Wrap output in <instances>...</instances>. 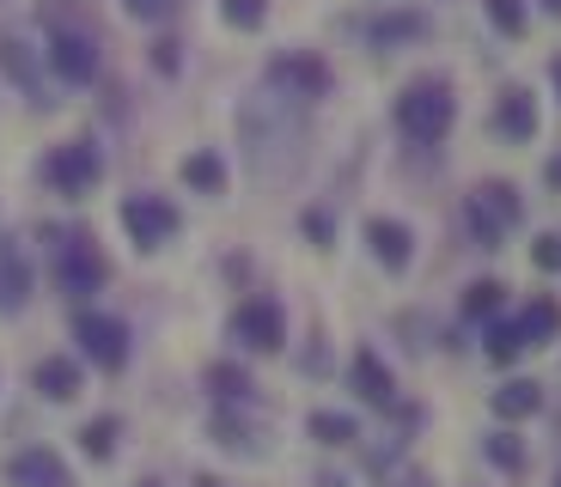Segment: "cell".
Instances as JSON below:
<instances>
[{"label":"cell","mask_w":561,"mask_h":487,"mask_svg":"<svg viewBox=\"0 0 561 487\" xmlns=\"http://www.w3.org/2000/svg\"><path fill=\"white\" fill-rule=\"evenodd\" d=\"M239 140H244V159H251V171L263 183H280L294 177L299 165H306V111H299L294 97L280 92H256L239 104Z\"/></svg>","instance_id":"cell-1"},{"label":"cell","mask_w":561,"mask_h":487,"mask_svg":"<svg viewBox=\"0 0 561 487\" xmlns=\"http://www.w3.org/2000/svg\"><path fill=\"white\" fill-rule=\"evenodd\" d=\"M49 275H56V287L68 292V299H92V292L111 280V263H104L99 237L68 225V232H49Z\"/></svg>","instance_id":"cell-2"},{"label":"cell","mask_w":561,"mask_h":487,"mask_svg":"<svg viewBox=\"0 0 561 487\" xmlns=\"http://www.w3.org/2000/svg\"><path fill=\"white\" fill-rule=\"evenodd\" d=\"M451 123H458V97H451L446 80H415V85H403V97H397V128H403L409 140H421V147H439V140L451 135Z\"/></svg>","instance_id":"cell-3"},{"label":"cell","mask_w":561,"mask_h":487,"mask_svg":"<svg viewBox=\"0 0 561 487\" xmlns=\"http://www.w3.org/2000/svg\"><path fill=\"white\" fill-rule=\"evenodd\" d=\"M99 177H104V153L92 147V140H68V147H56V153L43 159V183H49L56 195H68V201L92 195Z\"/></svg>","instance_id":"cell-4"},{"label":"cell","mask_w":561,"mask_h":487,"mask_svg":"<svg viewBox=\"0 0 561 487\" xmlns=\"http://www.w3.org/2000/svg\"><path fill=\"white\" fill-rule=\"evenodd\" d=\"M73 341H80V353L99 372H123L128 366V323L111 317V311H80L73 317Z\"/></svg>","instance_id":"cell-5"},{"label":"cell","mask_w":561,"mask_h":487,"mask_svg":"<svg viewBox=\"0 0 561 487\" xmlns=\"http://www.w3.org/2000/svg\"><path fill=\"white\" fill-rule=\"evenodd\" d=\"M232 341H239L244 353H280L287 348V311H280L268 292L244 299V305L232 311Z\"/></svg>","instance_id":"cell-6"},{"label":"cell","mask_w":561,"mask_h":487,"mask_svg":"<svg viewBox=\"0 0 561 487\" xmlns=\"http://www.w3.org/2000/svg\"><path fill=\"white\" fill-rule=\"evenodd\" d=\"M463 213H470V232H477V244H482V251H494L506 225H519L525 201H519V189H513V183H482V189L470 195V208H463Z\"/></svg>","instance_id":"cell-7"},{"label":"cell","mask_w":561,"mask_h":487,"mask_svg":"<svg viewBox=\"0 0 561 487\" xmlns=\"http://www.w3.org/2000/svg\"><path fill=\"white\" fill-rule=\"evenodd\" d=\"M183 225V213L171 208L165 195H128L123 201V232L135 237L140 251H159V244H171Z\"/></svg>","instance_id":"cell-8"},{"label":"cell","mask_w":561,"mask_h":487,"mask_svg":"<svg viewBox=\"0 0 561 487\" xmlns=\"http://www.w3.org/2000/svg\"><path fill=\"white\" fill-rule=\"evenodd\" d=\"M268 85H275L280 97H294V104H318V97L330 92V68H323V56L287 49V56L268 61Z\"/></svg>","instance_id":"cell-9"},{"label":"cell","mask_w":561,"mask_h":487,"mask_svg":"<svg viewBox=\"0 0 561 487\" xmlns=\"http://www.w3.org/2000/svg\"><path fill=\"white\" fill-rule=\"evenodd\" d=\"M49 68H56V80L68 85H92L99 80V43L85 37V31H49Z\"/></svg>","instance_id":"cell-10"},{"label":"cell","mask_w":561,"mask_h":487,"mask_svg":"<svg viewBox=\"0 0 561 487\" xmlns=\"http://www.w3.org/2000/svg\"><path fill=\"white\" fill-rule=\"evenodd\" d=\"M7 482L13 487H73V469L49 445H25L7 457Z\"/></svg>","instance_id":"cell-11"},{"label":"cell","mask_w":561,"mask_h":487,"mask_svg":"<svg viewBox=\"0 0 561 487\" xmlns=\"http://www.w3.org/2000/svg\"><path fill=\"white\" fill-rule=\"evenodd\" d=\"M348 384H354V396H360V403H373V408H391V403H397V378H391V366H385L373 348L354 353Z\"/></svg>","instance_id":"cell-12"},{"label":"cell","mask_w":561,"mask_h":487,"mask_svg":"<svg viewBox=\"0 0 561 487\" xmlns=\"http://www.w3.org/2000/svg\"><path fill=\"white\" fill-rule=\"evenodd\" d=\"M31 305V263L13 237H0V317H19Z\"/></svg>","instance_id":"cell-13"},{"label":"cell","mask_w":561,"mask_h":487,"mask_svg":"<svg viewBox=\"0 0 561 487\" xmlns=\"http://www.w3.org/2000/svg\"><path fill=\"white\" fill-rule=\"evenodd\" d=\"M31 384H37L43 403H73V396L85 390V372H80V360H68V353H49V360H37Z\"/></svg>","instance_id":"cell-14"},{"label":"cell","mask_w":561,"mask_h":487,"mask_svg":"<svg viewBox=\"0 0 561 487\" xmlns=\"http://www.w3.org/2000/svg\"><path fill=\"white\" fill-rule=\"evenodd\" d=\"M366 244H373V256H379L391 275H403L409 256H415V232H409L403 220H366Z\"/></svg>","instance_id":"cell-15"},{"label":"cell","mask_w":561,"mask_h":487,"mask_svg":"<svg viewBox=\"0 0 561 487\" xmlns=\"http://www.w3.org/2000/svg\"><path fill=\"white\" fill-rule=\"evenodd\" d=\"M494 135H506V140H531L537 135V104H531L525 85H506L501 92V104H494Z\"/></svg>","instance_id":"cell-16"},{"label":"cell","mask_w":561,"mask_h":487,"mask_svg":"<svg viewBox=\"0 0 561 487\" xmlns=\"http://www.w3.org/2000/svg\"><path fill=\"white\" fill-rule=\"evenodd\" d=\"M0 73H7L31 104H43V68H37V56H31L19 37H0Z\"/></svg>","instance_id":"cell-17"},{"label":"cell","mask_w":561,"mask_h":487,"mask_svg":"<svg viewBox=\"0 0 561 487\" xmlns=\"http://www.w3.org/2000/svg\"><path fill=\"white\" fill-rule=\"evenodd\" d=\"M202 384H208V396H214L220 408H232V403H251V396H256V378L244 372V366H232V360L208 366V372H202Z\"/></svg>","instance_id":"cell-18"},{"label":"cell","mask_w":561,"mask_h":487,"mask_svg":"<svg viewBox=\"0 0 561 487\" xmlns=\"http://www.w3.org/2000/svg\"><path fill=\"white\" fill-rule=\"evenodd\" d=\"M489 408H494L501 420H531L537 408H543V390H537V384H525V378H506V384L489 396Z\"/></svg>","instance_id":"cell-19"},{"label":"cell","mask_w":561,"mask_h":487,"mask_svg":"<svg viewBox=\"0 0 561 487\" xmlns=\"http://www.w3.org/2000/svg\"><path fill=\"white\" fill-rule=\"evenodd\" d=\"M366 37L379 43V49H397V43H415L427 37V13H379L366 25Z\"/></svg>","instance_id":"cell-20"},{"label":"cell","mask_w":561,"mask_h":487,"mask_svg":"<svg viewBox=\"0 0 561 487\" xmlns=\"http://www.w3.org/2000/svg\"><path fill=\"white\" fill-rule=\"evenodd\" d=\"M513 329H519L525 348H543L549 335L561 329V305H556V299H531V305H525V317L513 323Z\"/></svg>","instance_id":"cell-21"},{"label":"cell","mask_w":561,"mask_h":487,"mask_svg":"<svg viewBox=\"0 0 561 487\" xmlns=\"http://www.w3.org/2000/svg\"><path fill=\"white\" fill-rule=\"evenodd\" d=\"M208 439H214V445H226V451H244V457H251V451H263V445H256V427H251V420H239L232 408H214Z\"/></svg>","instance_id":"cell-22"},{"label":"cell","mask_w":561,"mask_h":487,"mask_svg":"<svg viewBox=\"0 0 561 487\" xmlns=\"http://www.w3.org/2000/svg\"><path fill=\"white\" fill-rule=\"evenodd\" d=\"M306 432L318 439V445L336 451V445H354V439H360V420H354V415H336V408H318V415L306 420Z\"/></svg>","instance_id":"cell-23"},{"label":"cell","mask_w":561,"mask_h":487,"mask_svg":"<svg viewBox=\"0 0 561 487\" xmlns=\"http://www.w3.org/2000/svg\"><path fill=\"white\" fill-rule=\"evenodd\" d=\"M116 439H123V420H116V415H99V420H85V427H80V451L92 463H111L116 457Z\"/></svg>","instance_id":"cell-24"},{"label":"cell","mask_w":561,"mask_h":487,"mask_svg":"<svg viewBox=\"0 0 561 487\" xmlns=\"http://www.w3.org/2000/svg\"><path fill=\"white\" fill-rule=\"evenodd\" d=\"M183 183H190L196 195H220V189H226L220 153H208V147H202V153H190V159H183Z\"/></svg>","instance_id":"cell-25"},{"label":"cell","mask_w":561,"mask_h":487,"mask_svg":"<svg viewBox=\"0 0 561 487\" xmlns=\"http://www.w3.org/2000/svg\"><path fill=\"white\" fill-rule=\"evenodd\" d=\"M482 457H489L494 469H506V475L525 469V445L513 439V432H489V439H482Z\"/></svg>","instance_id":"cell-26"},{"label":"cell","mask_w":561,"mask_h":487,"mask_svg":"<svg viewBox=\"0 0 561 487\" xmlns=\"http://www.w3.org/2000/svg\"><path fill=\"white\" fill-rule=\"evenodd\" d=\"M220 19H226L232 31H263L268 0H220Z\"/></svg>","instance_id":"cell-27"},{"label":"cell","mask_w":561,"mask_h":487,"mask_svg":"<svg viewBox=\"0 0 561 487\" xmlns=\"http://www.w3.org/2000/svg\"><path fill=\"white\" fill-rule=\"evenodd\" d=\"M501 280H477V287H463V317H494L501 311Z\"/></svg>","instance_id":"cell-28"},{"label":"cell","mask_w":561,"mask_h":487,"mask_svg":"<svg viewBox=\"0 0 561 487\" xmlns=\"http://www.w3.org/2000/svg\"><path fill=\"white\" fill-rule=\"evenodd\" d=\"M501 37H525V0H482Z\"/></svg>","instance_id":"cell-29"},{"label":"cell","mask_w":561,"mask_h":487,"mask_svg":"<svg viewBox=\"0 0 561 487\" xmlns=\"http://www.w3.org/2000/svg\"><path fill=\"white\" fill-rule=\"evenodd\" d=\"M519 353H525V341H519V329H513V323H501V329H489V360H494V366L519 360Z\"/></svg>","instance_id":"cell-30"},{"label":"cell","mask_w":561,"mask_h":487,"mask_svg":"<svg viewBox=\"0 0 561 487\" xmlns=\"http://www.w3.org/2000/svg\"><path fill=\"white\" fill-rule=\"evenodd\" d=\"M123 7H128V19H140V25H165L183 0H123Z\"/></svg>","instance_id":"cell-31"},{"label":"cell","mask_w":561,"mask_h":487,"mask_svg":"<svg viewBox=\"0 0 561 487\" xmlns=\"http://www.w3.org/2000/svg\"><path fill=\"white\" fill-rule=\"evenodd\" d=\"M531 263L543 268V275H556V268H561V237H537V244H531Z\"/></svg>","instance_id":"cell-32"},{"label":"cell","mask_w":561,"mask_h":487,"mask_svg":"<svg viewBox=\"0 0 561 487\" xmlns=\"http://www.w3.org/2000/svg\"><path fill=\"white\" fill-rule=\"evenodd\" d=\"M178 49H183L178 37H159V43H153V68H159V73H178V68H183Z\"/></svg>","instance_id":"cell-33"},{"label":"cell","mask_w":561,"mask_h":487,"mask_svg":"<svg viewBox=\"0 0 561 487\" xmlns=\"http://www.w3.org/2000/svg\"><path fill=\"white\" fill-rule=\"evenodd\" d=\"M306 237L318 244V251L330 244V237H336V225H330V213H323V208H311V213H306Z\"/></svg>","instance_id":"cell-34"},{"label":"cell","mask_w":561,"mask_h":487,"mask_svg":"<svg viewBox=\"0 0 561 487\" xmlns=\"http://www.w3.org/2000/svg\"><path fill=\"white\" fill-rule=\"evenodd\" d=\"M196 487H226V482H220V475H196Z\"/></svg>","instance_id":"cell-35"},{"label":"cell","mask_w":561,"mask_h":487,"mask_svg":"<svg viewBox=\"0 0 561 487\" xmlns=\"http://www.w3.org/2000/svg\"><path fill=\"white\" fill-rule=\"evenodd\" d=\"M549 183H561V159H549Z\"/></svg>","instance_id":"cell-36"},{"label":"cell","mask_w":561,"mask_h":487,"mask_svg":"<svg viewBox=\"0 0 561 487\" xmlns=\"http://www.w3.org/2000/svg\"><path fill=\"white\" fill-rule=\"evenodd\" d=\"M135 487H165V482H159V475H147V482H135Z\"/></svg>","instance_id":"cell-37"},{"label":"cell","mask_w":561,"mask_h":487,"mask_svg":"<svg viewBox=\"0 0 561 487\" xmlns=\"http://www.w3.org/2000/svg\"><path fill=\"white\" fill-rule=\"evenodd\" d=\"M543 7H549V13H556V19H561V0H543Z\"/></svg>","instance_id":"cell-38"},{"label":"cell","mask_w":561,"mask_h":487,"mask_svg":"<svg viewBox=\"0 0 561 487\" xmlns=\"http://www.w3.org/2000/svg\"><path fill=\"white\" fill-rule=\"evenodd\" d=\"M556 85H561V56H556Z\"/></svg>","instance_id":"cell-39"},{"label":"cell","mask_w":561,"mask_h":487,"mask_svg":"<svg viewBox=\"0 0 561 487\" xmlns=\"http://www.w3.org/2000/svg\"><path fill=\"white\" fill-rule=\"evenodd\" d=\"M556 487H561V475H556Z\"/></svg>","instance_id":"cell-40"}]
</instances>
